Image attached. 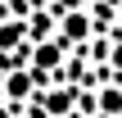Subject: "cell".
Here are the masks:
<instances>
[{
  "label": "cell",
  "mask_w": 122,
  "mask_h": 118,
  "mask_svg": "<svg viewBox=\"0 0 122 118\" xmlns=\"http://www.w3.org/2000/svg\"><path fill=\"white\" fill-rule=\"evenodd\" d=\"M100 105H104L109 114H122V91H104V96H100Z\"/></svg>",
  "instance_id": "cell-3"
},
{
  "label": "cell",
  "mask_w": 122,
  "mask_h": 118,
  "mask_svg": "<svg viewBox=\"0 0 122 118\" xmlns=\"http://www.w3.org/2000/svg\"><path fill=\"white\" fill-rule=\"evenodd\" d=\"M36 64H41V68L59 64V45H41V50H36Z\"/></svg>",
  "instance_id": "cell-2"
},
{
  "label": "cell",
  "mask_w": 122,
  "mask_h": 118,
  "mask_svg": "<svg viewBox=\"0 0 122 118\" xmlns=\"http://www.w3.org/2000/svg\"><path fill=\"white\" fill-rule=\"evenodd\" d=\"M5 91H9V96H14V100H23V96H27V91H32V77H27V73H14V77H9V82H5Z\"/></svg>",
  "instance_id": "cell-1"
},
{
  "label": "cell",
  "mask_w": 122,
  "mask_h": 118,
  "mask_svg": "<svg viewBox=\"0 0 122 118\" xmlns=\"http://www.w3.org/2000/svg\"><path fill=\"white\" fill-rule=\"evenodd\" d=\"M113 64H118V68H122V45H118V50H113Z\"/></svg>",
  "instance_id": "cell-4"
}]
</instances>
